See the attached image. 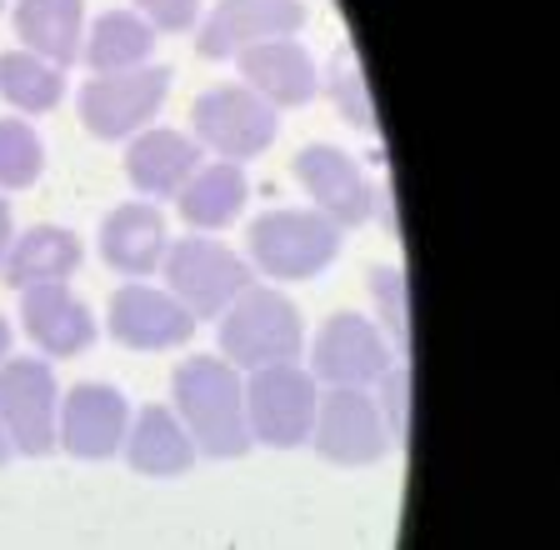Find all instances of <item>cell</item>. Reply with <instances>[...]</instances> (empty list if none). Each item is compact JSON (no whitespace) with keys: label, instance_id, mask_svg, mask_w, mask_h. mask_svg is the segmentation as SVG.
Instances as JSON below:
<instances>
[{"label":"cell","instance_id":"cell-13","mask_svg":"<svg viewBox=\"0 0 560 550\" xmlns=\"http://www.w3.org/2000/svg\"><path fill=\"white\" fill-rule=\"evenodd\" d=\"M295 176L305 180L315 211L336 225H365L375 215V190L365 171L336 145H305L295 161Z\"/></svg>","mask_w":560,"mask_h":550},{"label":"cell","instance_id":"cell-25","mask_svg":"<svg viewBox=\"0 0 560 550\" xmlns=\"http://www.w3.org/2000/svg\"><path fill=\"white\" fill-rule=\"evenodd\" d=\"M40 136L25 120H0V190H25L40 180Z\"/></svg>","mask_w":560,"mask_h":550},{"label":"cell","instance_id":"cell-21","mask_svg":"<svg viewBox=\"0 0 560 550\" xmlns=\"http://www.w3.org/2000/svg\"><path fill=\"white\" fill-rule=\"evenodd\" d=\"M81 0H21L15 5V36L50 66H70L81 60Z\"/></svg>","mask_w":560,"mask_h":550},{"label":"cell","instance_id":"cell-5","mask_svg":"<svg viewBox=\"0 0 560 550\" xmlns=\"http://www.w3.org/2000/svg\"><path fill=\"white\" fill-rule=\"evenodd\" d=\"M165 281H171V295L186 305L190 316L215 320L250 285V266L235 250L190 235V241L165 246Z\"/></svg>","mask_w":560,"mask_h":550},{"label":"cell","instance_id":"cell-8","mask_svg":"<svg viewBox=\"0 0 560 550\" xmlns=\"http://www.w3.org/2000/svg\"><path fill=\"white\" fill-rule=\"evenodd\" d=\"M165 91H171V71L165 66H136V71L95 75L81 91V120L101 141H120V136H136L161 110Z\"/></svg>","mask_w":560,"mask_h":550},{"label":"cell","instance_id":"cell-17","mask_svg":"<svg viewBox=\"0 0 560 550\" xmlns=\"http://www.w3.org/2000/svg\"><path fill=\"white\" fill-rule=\"evenodd\" d=\"M101 256L120 276H136V281L151 276L165 260V215L145 200H130V206L110 211L101 225Z\"/></svg>","mask_w":560,"mask_h":550},{"label":"cell","instance_id":"cell-18","mask_svg":"<svg viewBox=\"0 0 560 550\" xmlns=\"http://www.w3.org/2000/svg\"><path fill=\"white\" fill-rule=\"evenodd\" d=\"M196 171H200V145L190 136H180V130H145V136H136V145L126 155L130 186L145 190V196H180V186Z\"/></svg>","mask_w":560,"mask_h":550},{"label":"cell","instance_id":"cell-7","mask_svg":"<svg viewBox=\"0 0 560 550\" xmlns=\"http://www.w3.org/2000/svg\"><path fill=\"white\" fill-rule=\"evenodd\" d=\"M315 450L336 466H371L390 450V431H385V416L365 386H336L330 396L315 400Z\"/></svg>","mask_w":560,"mask_h":550},{"label":"cell","instance_id":"cell-10","mask_svg":"<svg viewBox=\"0 0 560 550\" xmlns=\"http://www.w3.org/2000/svg\"><path fill=\"white\" fill-rule=\"evenodd\" d=\"M305 25V5L301 0H221L210 21L200 25V56L206 60H225L241 56L245 46H260V40H280L295 36Z\"/></svg>","mask_w":560,"mask_h":550},{"label":"cell","instance_id":"cell-11","mask_svg":"<svg viewBox=\"0 0 560 550\" xmlns=\"http://www.w3.org/2000/svg\"><path fill=\"white\" fill-rule=\"evenodd\" d=\"M130 431V400L116 386H101V381H85L66 396L60 406V425L56 441L66 445L75 460H105L116 456L120 441Z\"/></svg>","mask_w":560,"mask_h":550},{"label":"cell","instance_id":"cell-29","mask_svg":"<svg viewBox=\"0 0 560 550\" xmlns=\"http://www.w3.org/2000/svg\"><path fill=\"white\" fill-rule=\"evenodd\" d=\"M140 11H145V21L161 25V31H190L196 25V11H200V0H136Z\"/></svg>","mask_w":560,"mask_h":550},{"label":"cell","instance_id":"cell-12","mask_svg":"<svg viewBox=\"0 0 560 550\" xmlns=\"http://www.w3.org/2000/svg\"><path fill=\"white\" fill-rule=\"evenodd\" d=\"M110 336L130 351H171L196 336V316L165 291L151 285H120L110 295Z\"/></svg>","mask_w":560,"mask_h":550},{"label":"cell","instance_id":"cell-16","mask_svg":"<svg viewBox=\"0 0 560 550\" xmlns=\"http://www.w3.org/2000/svg\"><path fill=\"white\" fill-rule=\"evenodd\" d=\"M241 75L250 81V91L266 95L270 106H305L320 91V71L305 56V46L295 40H260V46L241 50Z\"/></svg>","mask_w":560,"mask_h":550},{"label":"cell","instance_id":"cell-20","mask_svg":"<svg viewBox=\"0 0 560 550\" xmlns=\"http://www.w3.org/2000/svg\"><path fill=\"white\" fill-rule=\"evenodd\" d=\"M0 266H5V285H15V291L40 281H66L81 266V241L66 225H31L21 241H11Z\"/></svg>","mask_w":560,"mask_h":550},{"label":"cell","instance_id":"cell-22","mask_svg":"<svg viewBox=\"0 0 560 550\" xmlns=\"http://www.w3.org/2000/svg\"><path fill=\"white\" fill-rule=\"evenodd\" d=\"M245 196H250V186H245L241 165L235 161H221V165H206V171H196V176L180 186V215H186L196 231H221V225H231L235 215H241Z\"/></svg>","mask_w":560,"mask_h":550},{"label":"cell","instance_id":"cell-31","mask_svg":"<svg viewBox=\"0 0 560 550\" xmlns=\"http://www.w3.org/2000/svg\"><path fill=\"white\" fill-rule=\"evenodd\" d=\"M11 460V435H5V425H0V466Z\"/></svg>","mask_w":560,"mask_h":550},{"label":"cell","instance_id":"cell-14","mask_svg":"<svg viewBox=\"0 0 560 550\" xmlns=\"http://www.w3.org/2000/svg\"><path fill=\"white\" fill-rule=\"evenodd\" d=\"M390 371L385 336L361 316H330L315 336V375L326 386H371Z\"/></svg>","mask_w":560,"mask_h":550},{"label":"cell","instance_id":"cell-9","mask_svg":"<svg viewBox=\"0 0 560 550\" xmlns=\"http://www.w3.org/2000/svg\"><path fill=\"white\" fill-rule=\"evenodd\" d=\"M0 425L21 456L56 450V375L46 361L0 365Z\"/></svg>","mask_w":560,"mask_h":550},{"label":"cell","instance_id":"cell-6","mask_svg":"<svg viewBox=\"0 0 560 550\" xmlns=\"http://www.w3.org/2000/svg\"><path fill=\"white\" fill-rule=\"evenodd\" d=\"M196 120V145H210L225 161H250L276 141V106L266 95H256L250 85H221V91H206L190 110Z\"/></svg>","mask_w":560,"mask_h":550},{"label":"cell","instance_id":"cell-32","mask_svg":"<svg viewBox=\"0 0 560 550\" xmlns=\"http://www.w3.org/2000/svg\"><path fill=\"white\" fill-rule=\"evenodd\" d=\"M5 346H11V326L0 320V355H5Z\"/></svg>","mask_w":560,"mask_h":550},{"label":"cell","instance_id":"cell-2","mask_svg":"<svg viewBox=\"0 0 560 550\" xmlns=\"http://www.w3.org/2000/svg\"><path fill=\"white\" fill-rule=\"evenodd\" d=\"M221 351L231 355L241 371L295 361V355H301V311L280 291L245 285L221 311Z\"/></svg>","mask_w":560,"mask_h":550},{"label":"cell","instance_id":"cell-30","mask_svg":"<svg viewBox=\"0 0 560 550\" xmlns=\"http://www.w3.org/2000/svg\"><path fill=\"white\" fill-rule=\"evenodd\" d=\"M11 206H5V200H0V260H5V250H11Z\"/></svg>","mask_w":560,"mask_h":550},{"label":"cell","instance_id":"cell-26","mask_svg":"<svg viewBox=\"0 0 560 550\" xmlns=\"http://www.w3.org/2000/svg\"><path fill=\"white\" fill-rule=\"evenodd\" d=\"M326 91H330V101L340 106V116H346L350 126L365 130V136H375V110H371V95H365L361 60H355V50H350V46H340L336 60H330Z\"/></svg>","mask_w":560,"mask_h":550},{"label":"cell","instance_id":"cell-15","mask_svg":"<svg viewBox=\"0 0 560 550\" xmlns=\"http://www.w3.org/2000/svg\"><path fill=\"white\" fill-rule=\"evenodd\" d=\"M21 320H25V336H31L46 355H81L85 346L95 340L91 311H85V305L75 301V295H70L60 281L25 285Z\"/></svg>","mask_w":560,"mask_h":550},{"label":"cell","instance_id":"cell-27","mask_svg":"<svg viewBox=\"0 0 560 550\" xmlns=\"http://www.w3.org/2000/svg\"><path fill=\"white\" fill-rule=\"evenodd\" d=\"M371 291L375 305H381V320L390 330V340L400 346V355L410 351V295H406V276L390 266H375L371 270Z\"/></svg>","mask_w":560,"mask_h":550},{"label":"cell","instance_id":"cell-1","mask_svg":"<svg viewBox=\"0 0 560 550\" xmlns=\"http://www.w3.org/2000/svg\"><path fill=\"white\" fill-rule=\"evenodd\" d=\"M175 410L186 421L190 441L206 450V456H245L250 450V421H245V390L241 375L225 361H210L196 355L175 371Z\"/></svg>","mask_w":560,"mask_h":550},{"label":"cell","instance_id":"cell-19","mask_svg":"<svg viewBox=\"0 0 560 550\" xmlns=\"http://www.w3.org/2000/svg\"><path fill=\"white\" fill-rule=\"evenodd\" d=\"M126 456L140 476H186L196 466V441L180 425V416H171L165 406H145L136 416V425L126 431Z\"/></svg>","mask_w":560,"mask_h":550},{"label":"cell","instance_id":"cell-23","mask_svg":"<svg viewBox=\"0 0 560 550\" xmlns=\"http://www.w3.org/2000/svg\"><path fill=\"white\" fill-rule=\"evenodd\" d=\"M155 50V25L136 11H110L95 21L91 40H85V66L95 75H110V71H136L145 66Z\"/></svg>","mask_w":560,"mask_h":550},{"label":"cell","instance_id":"cell-24","mask_svg":"<svg viewBox=\"0 0 560 550\" xmlns=\"http://www.w3.org/2000/svg\"><path fill=\"white\" fill-rule=\"evenodd\" d=\"M60 91H66V75H60V66H50V60H40L35 50H5L0 56V95L11 101L15 110H50L60 101Z\"/></svg>","mask_w":560,"mask_h":550},{"label":"cell","instance_id":"cell-3","mask_svg":"<svg viewBox=\"0 0 560 550\" xmlns=\"http://www.w3.org/2000/svg\"><path fill=\"white\" fill-rule=\"evenodd\" d=\"M340 250V225L320 211H270L250 225V256L276 281H305Z\"/></svg>","mask_w":560,"mask_h":550},{"label":"cell","instance_id":"cell-4","mask_svg":"<svg viewBox=\"0 0 560 550\" xmlns=\"http://www.w3.org/2000/svg\"><path fill=\"white\" fill-rule=\"evenodd\" d=\"M245 421H250V441H266V445H276V450H291V445L311 441L315 375H305L301 365H291V361L250 371Z\"/></svg>","mask_w":560,"mask_h":550},{"label":"cell","instance_id":"cell-28","mask_svg":"<svg viewBox=\"0 0 560 550\" xmlns=\"http://www.w3.org/2000/svg\"><path fill=\"white\" fill-rule=\"evenodd\" d=\"M381 416H385V431L406 445L410 441V365L406 361L381 375Z\"/></svg>","mask_w":560,"mask_h":550}]
</instances>
